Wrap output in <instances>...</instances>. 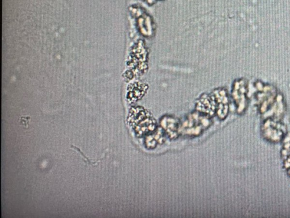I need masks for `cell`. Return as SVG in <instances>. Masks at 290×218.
<instances>
[{
    "mask_svg": "<svg viewBox=\"0 0 290 218\" xmlns=\"http://www.w3.org/2000/svg\"><path fill=\"white\" fill-rule=\"evenodd\" d=\"M30 118H31L29 116H23L20 118L19 122L21 124H23L26 127H28Z\"/></svg>",
    "mask_w": 290,
    "mask_h": 218,
    "instance_id": "cell-2",
    "label": "cell"
},
{
    "mask_svg": "<svg viewBox=\"0 0 290 218\" xmlns=\"http://www.w3.org/2000/svg\"><path fill=\"white\" fill-rule=\"evenodd\" d=\"M71 148H73V149L75 150L76 151H78L79 152V153L81 154V155L83 157L85 158V163H88V164H89V165H95L96 164H97L98 163V162H99V161H100V160H102L105 159V157H106L105 156H106V152H107V151H108V150H107V149H106V150H105V151L104 152V153H103V157H102V158L99 159L98 161H96L92 162V161H91L87 157H86L85 155H84V153H83L82 151H81V150H80L79 148L75 147V146H74V145H71Z\"/></svg>",
    "mask_w": 290,
    "mask_h": 218,
    "instance_id": "cell-1",
    "label": "cell"
}]
</instances>
